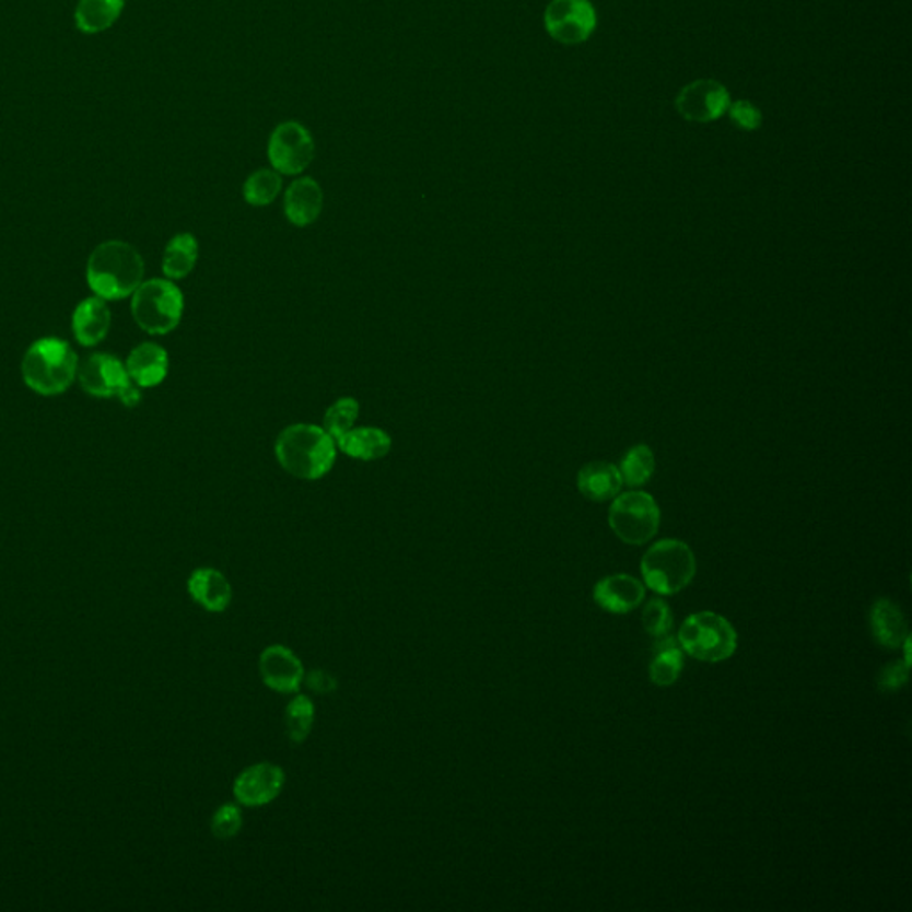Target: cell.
I'll return each mask as SVG.
<instances>
[{"mask_svg":"<svg viewBox=\"0 0 912 912\" xmlns=\"http://www.w3.org/2000/svg\"><path fill=\"white\" fill-rule=\"evenodd\" d=\"M260 679L273 692L296 693L305 681L302 659L285 645H269L259 656Z\"/></svg>","mask_w":912,"mask_h":912,"instance_id":"cell-13","label":"cell"},{"mask_svg":"<svg viewBox=\"0 0 912 912\" xmlns=\"http://www.w3.org/2000/svg\"><path fill=\"white\" fill-rule=\"evenodd\" d=\"M282 191V175L277 169H257L246 178L243 195L246 202L254 207H266L274 202Z\"/></svg>","mask_w":912,"mask_h":912,"instance_id":"cell-26","label":"cell"},{"mask_svg":"<svg viewBox=\"0 0 912 912\" xmlns=\"http://www.w3.org/2000/svg\"><path fill=\"white\" fill-rule=\"evenodd\" d=\"M113 323L109 305L106 300L92 296L82 300L72 314L73 337L81 347L93 348L106 339Z\"/></svg>","mask_w":912,"mask_h":912,"instance_id":"cell-15","label":"cell"},{"mask_svg":"<svg viewBox=\"0 0 912 912\" xmlns=\"http://www.w3.org/2000/svg\"><path fill=\"white\" fill-rule=\"evenodd\" d=\"M622 483L624 481L619 469L608 461L586 464L577 475V489L586 500L596 501V503L613 500L622 489Z\"/></svg>","mask_w":912,"mask_h":912,"instance_id":"cell-20","label":"cell"},{"mask_svg":"<svg viewBox=\"0 0 912 912\" xmlns=\"http://www.w3.org/2000/svg\"><path fill=\"white\" fill-rule=\"evenodd\" d=\"M608 521L622 542L642 546L658 534V503L647 492H625L611 504Z\"/></svg>","mask_w":912,"mask_h":912,"instance_id":"cell-7","label":"cell"},{"mask_svg":"<svg viewBox=\"0 0 912 912\" xmlns=\"http://www.w3.org/2000/svg\"><path fill=\"white\" fill-rule=\"evenodd\" d=\"M308 687L313 688L314 692L327 693L337 687V681L330 674L323 673V670H314L307 676Z\"/></svg>","mask_w":912,"mask_h":912,"instance_id":"cell-33","label":"cell"},{"mask_svg":"<svg viewBox=\"0 0 912 912\" xmlns=\"http://www.w3.org/2000/svg\"><path fill=\"white\" fill-rule=\"evenodd\" d=\"M314 718H316L314 702L305 695L294 697L285 708V716H283L289 741L294 745L303 744L313 730Z\"/></svg>","mask_w":912,"mask_h":912,"instance_id":"cell-25","label":"cell"},{"mask_svg":"<svg viewBox=\"0 0 912 912\" xmlns=\"http://www.w3.org/2000/svg\"><path fill=\"white\" fill-rule=\"evenodd\" d=\"M126 0H79L75 24L84 34H98L109 30L120 19Z\"/></svg>","mask_w":912,"mask_h":912,"instance_id":"cell-23","label":"cell"},{"mask_svg":"<svg viewBox=\"0 0 912 912\" xmlns=\"http://www.w3.org/2000/svg\"><path fill=\"white\" fill-rule=\"evenodd\" d=\"M909 679V665L905 663H891L882 668L879 676V688L882 692H897Z\"/></svg>","mask_w":912,"mask_h":912,"instance_id":"cell-32","label":"cell"},{"mask_svg":"<svg viewBox=\"0 0 912 912\" xmlns=\"http://www.w3.org/2000/svg\"><path fill=\"white\" fill-rule=\"evenodd\" d=\"M872 631L879 645L886 648H900L909 639L908 620L893 600H875L872 606Z\"/></svg>","mask_w":912,"mask_h":912,"instance_id":"cell-19","label":"cell"},{"mask_svg":"<svg viewBox=\"0 0 912 912\" xmlns=\"http://www.w3.org/2000/svg\"><path fill=\"white\" fill-rule=\"evenodd\" d=\"M730 95L724 84L713 79H699L682 87L676 96V109L685 120L710 124L727 113Z\"/></svg>","mask_w":912,"mask_h":912,"instance_id":"cell-10","label":"cell"},{"mask_svg":"<svg viewBox=\"0 0 912 912\" xmlns=\"http://www.w3.org/2000/svg\"><path fill=\"white\" fill-rule=\"evenodd\" d=\"M316 154L313 135L300 121H283L269 136V163L280 175H300Z\"/></svg>","mask_w":912,"mask_h":912,"instance_id":"cell-8","label":"cell"},{"mask_svg":"<svg viewBox=\"0 0 912 912\" xmlns=\"http://www.w3.org/2000/svg\"><path fill=\"white\" fill-rule=\"evenodd\" d=\"M543 25L558 44L582 45L596 31V8L591 0H551L543 13Z\"/></svg>","mask_w":912,"mask_h":912,"instance_id":"cell-9","label":"cell"},{"mask_svg":"<svg viewBox=\"0 0 912 912\" xmlns=\"http://www.w3.org/2000/svg\"><path fill=\"white\" fill-rule=\"evenodd\" d=\"M359 401L353 398H341L336 404L331 405L330 409L325 413V432L330 435L334 441L341 439L344 433L350 432L356 418H359Z\"/></svg>","mask_w":912,"mask_h":912,"instance_id":"cell-28","label":"cell"},{"mask_svg":"<svg viewBox=\"0 0 912 912\" xmlns=\"http://www.w3.org/2000/svg\"><path fill=\"white\" fill-rule=\"evenodd\" d=\"M697 562L692 549L681 540H659L642 558L645 585L659 596H674L695 577Z\"/></svg>","mask_w":912,"mask_h":912,"instance_id":"cell-4","label":"cell"},{"mask_svg":"<svg viewBox=\"0 0 912 912\" xmlns=\"http://www.w3.org/2000/svg\"><path fill=\"white\" fill-rule=\"evenodd\" d=\"M283 209L293 225H313L323 211L321 186L313 177L296 178L285 191Z\"/></svg>","mask_w":912,"mask_h":912,"instance_id":"cell-17","label":"cell"},{"mask_svg":"<svg viewBox=\"0 0 912 912\" xmlns=\"http://www.w3.org/2000/svg\"><path fill=\"white\" fill-rule=\"evenodd\" d=\"M677 642L688 656L699 662L718 663L735 654L738 634L722 615L699 611L682 622Z\"/></svg>","mask_w":912,"mask_h":912,"instance_id":"cell-6","label":"cell"},{"mask_svg":"<svg viewBox=\"0 0 912 912\" xmlns=\"http://www.w3.org/2000/svg\"><path fill=\"white\" fill-rule=\"evenodd\" d=\"M727 115L739 130H747V132L758 130L763 124L761 109L749 101L730 102Z\"/></svg>","mask_w":912,"mask_h":912,"instance_id":"cell-31","label":"cell"},{"mask_svg":"<svg viewBox=\"0 0 912 912\" xmlns=\"http://www.w3.org/2000/svg\"><path fill=\"white\" fill-rule=\"evenodd\" d=\"M682 665V648L676 636H673V633L662 636L654 644L653 659L648 665L651 681L658 687H673L681 676Z\"/></svg>","mask_w":912,"mask_h":912,"instance_id":"cell-22","label":"cell"},{"mask_svg":"<svg viewBox=\"0 0 912 912\" xmlns=\"http://www.w3.org/2000/svg\"><path fill=\"white\" fill-rule=\"evenodd\" d=\"M79 382L93 398H118L135 384L124 362L110 353H93L79 364Z\"/></svg>","mask_w":912,"mask_h":912,"instance_id":"cell-11","label":"cell"},{"mask_svg":"<svg viewBox=\"0 0 912 912\" xmlns=\"http://www.w3.org/2000/svg\"><path fill=\"white\" fill-rule=\"evenodd\" d=\"M78 373V353L58 337H44L33 342L22 359L24 384L47 398L67 393Z\"/></svg>","mask_w":912,"mask_h":912,"instance_id":"cell-3","label":"cell"},{"mask_svg":"<svg viewBox=\"0 0 912 912\" xmlns=\"http://www.w3.org/2000/svg\"><path fill=\"white\" fill-rule=\"evenodd\" d=\"M130 299L136 325L150 336H166L183 319L184 296L172 280H147Z\"/></svg>","mask_w":912,"mask_h":912,"instance_id":"cell-5","label":"cell"},{"mask_svg":"<svg viewBox=\"0 0 912 912\" xmlns=\"http://www.w3.org/2000/svg\"><path fill=\"white\" fill-rule=\"evenodd\" d=\"M642 624L653 639H662L673 633L674 619L670 606L663 599H651L642 613Z\"/></svg>","mask_w":912,"mask_h":912,"instance_id":"cell-29","label":"cell"},{"mask_svg":"<svg viewBox=\"0 0 912 912\" xmlns=\"http://www.w3.org/2000/svg\"><path fill=\"white\" fill-rule=\"evenodd\" d=\"M241 829H243V812L236 804H223L212 815L211 831L218 840H232L239 834Z\"/></svg>","mask_w":912,"mask_h":912,"instance_id":"cell-30","label":"cell"},{"mask_svg":"<svg viewBox=\"0 0 912 912\" xmlns=\"http://www.w3.org/2000/svg\"><path fill=\"white\" fill-rule=\"evenodd\" d=\"M285 784V772L274 763H255L237 775L234 797L241 806L262 807L279 798Z\"/></svg>","mask_w":912,"mask_h":912,"instance_id":"cell-12","label":"cell"},{"mask_svg":"<svg viewBox=\"0 0 912 912\" xmlns=\"http://www.w3.org/2000/svg\"><path fill=\"white\" fill-rule=\"evenodd\" d=\"M645 599V588L642 582L628 574H613L597 583L594 588V600L603 610L610 613L624 615L636 610Z\"/></svg>","mask_w":912,"mask_h":912,"instance_id":"cell-14","label":"cell"},{"mask_svg":"<svg viewBox=\"0 0 912 912\" xmlns=\"http://www.w3.org/2000/svg\"><path fill=\"white\" fill-rule=\"evenodd\" d=\"M198 260V241L184 232L169 239L163 255V271L169 280H183L191 273Z\"/></svg>","mask_w":912,"mask_h":912,"instance_id":"cell-24","label":"cell"},{"mask_svg":"<svg viewBox=\"0 0 912 912\" xmlns=\"http://www.w3.org/2000/svg\"><path fill=\"white\" fill-rule=\"evenodd\" d=\"M189 596L211 613L225 611L232 603V586L223 574L211 566L192 572L188 580Z\"/></svg>","mask_w":912,"mask_h":912,"instance_id":"cell-18","label":"cell"},{"mask_svg":"<svg viewBox=\"0 0 912 912\" xmlns=\"http://www.w3.org/2000/svg\"><path fill=\"white\" fill-rule=\"evenodd\" d=\"M144 260L126 241H106L96 246L86 265L87 285L95 296L118 302L135 294L143 283Z\"/></svg>","mask_w":912,"mask_h":912,"instance_id":"cell-1","label":"cell"},{"mask_svg":"<svg viewBox=\"0 0 912 912\" xmlns=\"http://www.w3.org/2000/svg\"><path fill=\"white\" fill-rule=\"evenodd\" d=\"M620 476L630 487H642L654 472V455L645 444L631 447L620 461Z\"/></svg>","mask_w":912,"mask_h":912,"instance_id":"cell-27","label":"cell"},{"mask_svg":"<svg viewBox=\"0 0 912 912\" xmlns=\"http://www.w3.org/2000/svg\"><path fill=\"white\" fill-rule=\"evenodd\" d=\"M280 466L300 480H319L336 461V441L316 424L285 428L274 444Z\"/></svg>","mask_w":912,"mask_h":912,"instance_id":"cell-2","label":"cell"},{"mask_svg":"<svg viewBox=\"0 0 912 912\" xmlns=\"http://www.w3.org/2000/svg\"><path fill=\"white\" fill-rule=\"evenodd\" d=\"M337 446L342 453L359 460H378L390 452L393 441L389 433L379 428H356L337 439Z\"/></svg>","mask_w":912,"mask_h":912,"instance_id":"cell-21","label":"cell"},{"mask_svg":"<svg viewBox=\"0 0 912 912\" xmlns=\"http://www.w3.org/2000/svg\"><path fill=\"white\" fill-rule=\"evenodd\" d=\"M126 367L130 379L138 387H155L163 384L168 375V353L155 342H141L130 351Z\"/></svg>","mask_w":912,"mask_h":912,"instance_id":"cell-16","label":"cell"}]
</instances>
